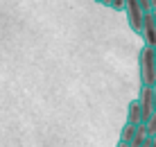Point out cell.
Returning <instances> with one entry per match:
<instances>
[{"mask_svg":"<svg viewBox=\"0 0 156 147\" xmlns=\"http://www.w3.org/2000/svg\"><path fill=\"white\" fill-rule=\"evenodd\" d=\"M154 54H156V48H154Z\"/></svg>","mask_w":156,"mask_h":147,"instance_id":"cell-16","label":"cell"},{"mask_svg":"<svg viewBox=\"0 0 156 147\" xmlns=\"http://www.w3.org/2000/svg\"><path fill=\"white\" fill-rule=\"evenodd\" d=\"M154 106H156V84H154Z\"/></svg>","mask_w":156,"mask_h":147,"instance_id":"cell-12","label":"cell"},{"mask_svg":"<svg viewBox=\"0 0 156 147\" xmlns=\"http://www.w3.org/2000/svg\"><path fill=\"white\" fill-rule=\"evenodd\" d=\"M127 122H131V124H140L143 122V113H140L138 100H131L127 104Z\"/></svg>","mask_w":156,"mask_h":147,"instance_id":"cell-5","label":"cell"},{"mask_svg":"<svg viewBox=\"0 0 156 147\" xmlns=\"http://www.w3.org/2000/svg\"><path fill=\"white\" fill-rule=\"evenodd\" d=\"M106 7H111V9H115V12H125V0H111Z\"/></svg>","mask_w":156,"mask_h":147,"instance_id":"cell-9","label":"cell"},{"mask_svg":"<svg viewBox=\"0 0 156 147\" xmlns=\"http://www.w3.org/2000/svg\"><path fill=\"white\" fill-rule=\"evenodd\" d=\"M152 7H154V9H156V0H152Z\"/></svg>","mask_w":156,"mask_h":147,"instance_id":"cell-14","label":"cell"},{"mask_svg":"<svg viewBox=\"0 0 156 147\" xmlns=\"http://www.w3.org/2000/svg\"><path fill=\"white\" fill-rule=\"evenodd\" d=\"M138 2H140V7H143V12H152V0H138Z\"/></svg>","mask_w":156,"mask_h":147,"instance_id":"cell-10","label":"cell"},{"mask_svg":"<svg viewBox=\"0 0 156 147\" xmlns=\"http://www.w3.org/2000/svg\"><path fill=\"white\" fill-rule=\"evenodd\" d=\"M115 147H131V145H129V143H122V140H120V143H118Z\"/></svg>","mask_w":156,"mask_h":147,"instance_id":"cell-11","label":"cell"},{"mask_svg":"<svg viewBox=\"0 0 156 147\" xmlns=\"http://www.w3.org/2000/svg\"><path fill=\"white\" fill-rule=\"evenodd\" d=\"M138 68H140V84L154 86L156 84V54L152 45H143L138 54Z\"/></svg>","mask_w":156,"mask_h":147,"instance_id":"cell-1","label":"cell"},{"mask_svg":"<svg viewBox=\"0 0 156 147\" xmlns=\"http://www.w3.org/2000/svg\"><path fill=\"white\" fill-rule=\"evenodd\" d=\"M125 14H127V23L136 34H140V27H143V18H145V12L140 7L138 0H125Z\"/></svg>","mask_w":156,"mask_h":147,"instance_id":"cell-2","label":"cell"},{"mask_svg":"<svg viewBox=\"0 0 156 147\" xmlns=\"http://www.w3.org/2000/svg\"><path fill=\"white\" fill-rule=\"evenodd\" d=\"M136 129H138V124L125 122V127H122V131H120V140H122V143H129V145H131V140H133V134H136Z\"/></svg>","mask_w":156,"mask_h":147,"instance_id":"cell-7","label":"cell"},{"mask_svg":"<svg viewBox=\"0 0 156 147\" xmlns=\"http://www.w3.org/2000/svg\"><path fill=\"white\" fill-rule=\"evenodd\" d=\"M152 14H154V23H156V9H152Z\"/></svg>","mask_w":156,"mask_h":147,"instance_id":"cell-13","label":"cell"},{"mask_svg":"<svg viewBox=\"0 0 156 147\" xmlns=\"http://www.w3.org/2000/svg\"><path fill=\"white\" fill-rule=\"evenodd\" d=\"M140 36H143L145 45L156 48V23H154V14L152 12H145L143 27H140Z\"/></svg>","mask_w":156,"mask_h":147,"instance_id":"cell-4","label":"cell"},{"mask_svg":"<svg viewBox=\"0 0 156 147\" xmlns=\"http://www.w3.org/2000/svg\"><path fill=\"white\" fill-rule=\"evenodd\" d=\"M138 104H140L143 113V122H147L154 116L156 106H154V86H143L140 84V93H138Z\"/></svg>","mask_w":156,"mask_h":147,"instance_id":"cell-3","label":"cell"},{"mask_svg":"<svg viewBox=\"0 0 156 147\" xmlns=\"http://www.w3.org/2000/svg\"><path fill=\"white\" fill-rule=\"evenodd\" d=\"M149 138V134H147V124L140 122L138 124V129H136V134H133V140H131V147H140L145 140Z\"/></svg>","mask_w":156,"mask_h":147,"instance_id":"cell-6","label":"cell"},{"mask_svg":"<svg viewBox=\"0 0 156 147\" xmlns=\"http://www.w3.org/2000/svg\"><path fill=\"white\" fill-rule=\"evenodd\" d=\"M95 2H100V5H104V0H95Z\"/></svg>","mask_w":156,"mask_h":147,"instance_id":"cell-15","label":"cell"},{"mask_svg":"<svg viewBox=\"0 0 156 147\" xmlns=\"http://www.w3.org/2000/svg\"><path fill=\"white\" fill-rule=\"evenodd\" d=\"M145 124H147V134H149V138H152V136L156 134V111H154V116L149 118V120L145 122Z\"/></svg>","mask_w":156,"mask_h":147,"instance_id":"cell-8","label":"cell"}]
</instances>
